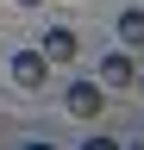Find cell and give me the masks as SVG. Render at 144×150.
Listing matches in <instances>:
<instances>
[{
	"instance_id": "1",
	"label": "cell",
	"mask_w": 144,
	"mask_h": 150,
	"mask_svg": "<svg viewBox=\"0 0 144 150\" xmlns=\"http://www.w3.org/2000/svg\"><path fill=\"white\" fill-rule=\"evenodd\" d=\"M63 106L75 112V119H100V112H106V88H100V81H69Z\"/></svg>"
},
{
	"instance_id": "2",
	"label": "cell",
	"mask_w": 144,
	"mask_h": 150,
	"mask_svg": "<svg viewBox=\"0 0 144 150\" xmlns=\"http://www.w3.org/2000/svg\"><path fill=\"white\" fill-rule=\"evenodd\" d=\"M13 81L38 94V88L50 81V56H44V50H19V56H13Z\"/></svg>"
},
{
	"instance_id": "3",
	"label": "cell",
	"mask_w": 144,
	"mask_h": 150,
	"mask_svg": "<svg viewBox=\"0 0 144 150\" xmlns=\"http://www.w3.org/2000/svg\"><path fill=\"white\" fill-rule=\"evenodd\" d=\"M38 50L50 56V63H75V56H82V38H75V31H69V25H50Z\"/></svg>"
},
{
	"instance_id": "4",
	"label": "cell",
	"mask_w": 144,
	"mask_h": 150,
	"mask_svg": "<svg viewBox=\"0 0 144 150\" xmlns=\"http://www.w3.org/2000/svg\"><path fill=\"white\" fill-rule=\"evenodd\" d=\"M132 75H138L132 50H113V56L100 63V88H106V94H119V88H132Z\"/></svg>"
},
{
	"instance_id": "5",
	"label": "cell",
	"mask_w": 144,
	"mask_h": 150,
	"mask_svg": "<svg viewBox=\"0 0 144 150\" xmlns=\"http://www.w3.org/2000/svg\"><path fill=\"white\" fill-rule=\"evenodd\" d=\"M119 44L125 50H144V6H125L119 13Z\"/></svg>"
},
{
	"instance_id": "6",
	"label": "cell",
	"mask_w": 144,
	"mask_h": 150,
	"mask_svg": "<svg viewBox=\"0 0 144 150\" xmlns=\"http://www.w3.org/2000/svg\"><path fill=\"white\" fill-rule=\"evenodd\" d=\"M13 6H44V0H13Z\"/></svg>"
},
{
	"instance_id": "7",
	"label": "cell",
	"mask_w": 144,
	"mask_h": 150,
	"mask_svg": "<svg viewBox=\"0 0 144 150\" xmlns=\"http://www.w3.org/2000/svg\"><path fill=\"white\" fill-rule=\"evenodd\" d=\"M132 88H144V75H132Z\"/></svg>"
}]
</instances>
